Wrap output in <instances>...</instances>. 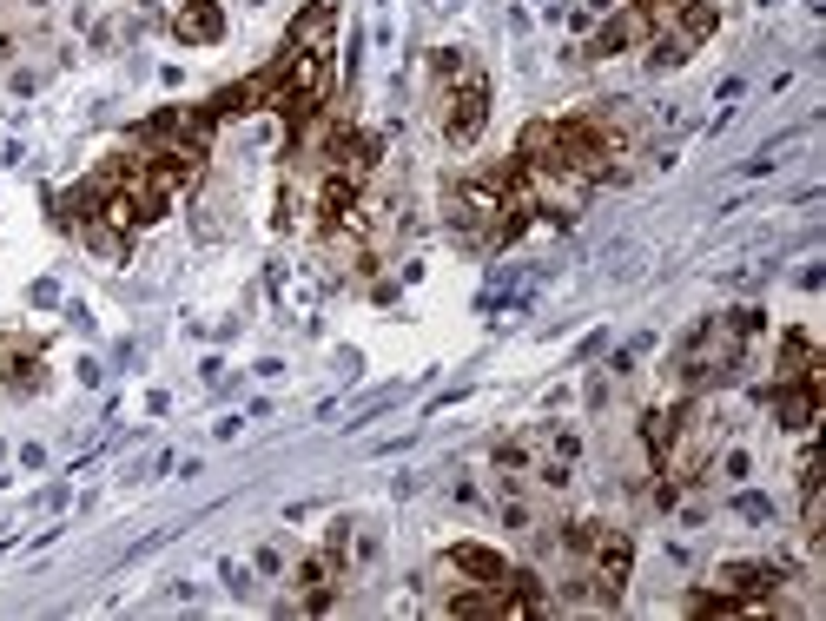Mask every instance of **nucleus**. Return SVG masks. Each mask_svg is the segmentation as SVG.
Listing matches in <instances>:
<instances>
[{"mask_svg": "<svg viewBox=\"0 0 826 621\" xmlns=\"http://www.w3.org/2000/svg\"><path fill=\"white\" fill-rule=\"evenodd\" d=\"M536 7H542V14H549V20H556V14H562V0H536Z\"/></svg>", "mask_w": 826, "mask_h": 621, "instance_id": "17", "label": "nucleus"}, {"mask_svg": "<svg viewBox=\"0 0 826 621\" xmlns=\"http://www.w3.org/2000/svg\"><path fill=\"white\" fill-rule=\"evenodd\" d=\"M628 562H635V542L622 529H595V549H589V582H595V602L615 608L622 588H628Z\"/></svg>", "mask_w": 826, "mask_h": 621, "instance_id": "2", "label": "nucleus"}, {"mask_svg": "<svg viewBox=\"0 0 826 621\" xmlns=\"http://www.w3.org/2000/svg\"><path fill=\"white\" fill-rule=\"evenodd\" d=\"M549 457H556V463H575V457H582V437H575V430H549Z\"/></svg>", "mask_w": 826, "mask_h": 621, "instance_id": "11", "label": "nucleus"}, {"mask_svg": "<svg viewBox=\"0 0 826 621\" xmlns=\"http://www.w3.org/2000/svg\"><path fill=\"white\" fill-rule=\"evenodd\" d=\"M734 516H740V522H774V496L740 489V496H734Z\"/></svg>", "mask_w": 826, "mask_h": 621, "instance_id": "10", "label": "nucleus"}, {"mask_svg": "<svg viewBox=\"0 0 826 621\" xmlns=\"http://www.w3.org/2000/svg\"><path fill=\"white\" fill-rule=\"evenodd\" d=\"M218 575H225V588H232V595H252V569H238V562H225Z\"/></svg>", "mask_w": 826, "mask_h": 621, "instance_id": "15", "label": "nucleus"}, {"mask_svg": "<svg viewBox=\"0 0 826 621\" xmlns=\"http://www.w3.org/2000/svg\"><path fill=\"white\" fill-rule=\"evenodd\" d=\"M496 469H509V476L536 469V443L529 437H503V443H496Z\"/></svg>", "mask_w": 826, "mask_h": 621, "instance_id": "9", "label": "nucleus"}, {"mask_svg": "<svg viewBox=\"0 0 826 621\" xmlns=\"http://www.w3.org/2000/svg\"><path fill=\"white\" fill-rule=\"evenodd\" d=\"M350 555H357V569H371V562L383 555V542H377V529H364V535H357V542H350Z\"/></svg>", "mask_w": 826, "mask_h": 621, "instance_id": "13", "label": "nucleus"}, {"mask_svg": "<svg viewBox=\"0 0 826 621\" xmlns=\"http://www.w3.org/2000/svg\"><path fill=\"white\" fill-rule=\"evenodd\" d=\"M173 34L185 47H218L225 40V7H218V0H185V7L173 14Z\"/></svg>", "mask_w": 826, "mask_h": 621, "instance_id": "5", "label": "nucleus"}, {"mask_svg": "<svg viewBox=\"0 0 826 621\" xmlns=\"http://www.w3.org/2000/svg\"><path fill=\"white\" fill-rule=\"evenodd\" d=\"M450 502H456V510H483V489L470 483V476H456V483H450Z\"/></svg>", "mask_w": 826, "mask_h": 621, "instance_id": "12", "label": "nucleus"}, {"mask_svg": "<svg viewBox=\"0 0 826 621\" xmlns=\"http://www.w3.org/2000/svg\"><path fill=\"white\" fill-rule=\"evenodd\" d=\"M687 60V40L674 34V26H654L648 34V73H674Z\"/></svg>", "mask_w": 826, "mask_h": 621, "instance_id": "8", "label": "nucleus"}, {"mask_svg": "<svg viewBox=\"0 0 826 621\" xmlns=\"http://www.w3.org/2000/svg\"><path fill=\"white\" fill-rule=\"evenodd\" d=\"M258 575H285V549H278V542L258 549Z\"/></svg>", "mask_w": 826, "mask_h": 621, "instance_id": "16", "label": "nucleus"}, {"mask_svg": "<svg viewBox=\"0 0 826 621\" xmlns=\"http://www.w3.org/2000/svg\"><path fill=\"white\" fill-rule=\"evenodd\" d=\"M748 469H754V457H748V449H727V457H721V476H727V483H740Z\"/></svg>", "mask_w": 826, "mask_h": 621, "instance_id": "14", "label": "nucleus"}, {"mask_svg": "<svg viewBox=\"0 0 826 621\" xmlns=\"http://www.w3.org/2000/svg\"><path fill=\"white\" fill-rule=\"evenodd\" d=\"M483 126H489V79L470 67V73H456L450 93H444V139L450 146H476Z\"/></svg>", "mask_w": 826, "mask_h": 621, "instance_id": "1", "label": "nucleus"}, {"mask_svg": "<svg viewBox=\"0 0 826 621\" xmlns=\"http://www.w3.org/2000/svg\"><path fill=\"white\" fill-rule=\"evenodd\" d=\"M642 34H654V20H648V0H628V7L615 14H601L595 20V40H589V60H615V53H628Z\"/></svg>", "mask_w": 826, "mask_h": 621, "instance_id": "3", "label": "nucleus"}, {"mask_svg": "<svg viewBox=\"0 0 826 621\" xmlns=\"http://www.w3.org/2000/svg\"><path fill=\"white\" fill-rule=\"evenodd\" d=\"M450 569H463V575H476V582L496 588V582L509 575V562L496 555V549H483V542H456V549H450Z\"/></svg>", "mask_w": 826, "mask_h": 621, "instance_id": "7", "label": "nucleus"}, {"mask_svg": "<svg viewBox=\"0 0 826 621\" xmlns=\"http://www.w3.org/2000/svg\"><path fill=\"white\" fill-rule=\"evenodd\" d=\"M0 384L7 390H40V344L34 337H0Z\"/></svg>", "mask_w": 826, "mask_h": 621, "instance_id": "6", "label": "nucleus"}, {"mask_svg": "<svg viewBox=\"0 0 826 621\" xmlns=\"http://www.w3.org/2000/svg\"><path fill=\"white\" fill-rule=\"evenodd\" d=\"M34 7H47V0H34Z\"/></svg>", "mask_w": 826, "mask_h": 621, "instance_id": "19", "label": "nucleus"}, {"mask_svg": "<svg viewBox=\"0 0 826 621\" xmlns=\"http://www.w3.org/2000/svg\"><path fill=\"white\" fill-rule=\"evenodd\" d=\"M245 7H265V0H245Z\"/></svg>", "mask_w": 826, "mask_h": 621, "instance_id": "18", "label": "nucleus"}, {"mask_svg": "<svg viewBox=\"0 0 826 621\" xmlns=\"http://www.w3.org/2000/svg\"><path fill=\"white\" fill-rule=\"evenodd\" d=\"M330 34H338V0H311V7L291 20L285 53H330Z\"/></svg>", "mask_w": 826, "mask_h": 621, "instance_id": "4", "label": "nucleus"}]
</instances>
